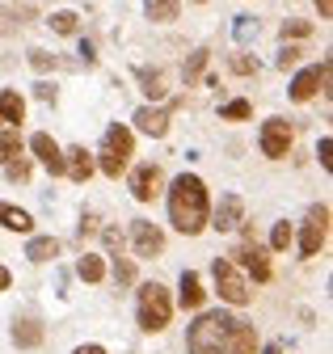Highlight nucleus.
Returning a JSON list of instances; mask_svg holds the SVG:
<instances>
[{
    "label": "nucleus",
    "mask_w": 333,
    "mask_h": 354,
    "mask_svg": "<svg viewBox=\"0 0 333 354\" xmlns=\"http://www.w3.org/2000/svg\"><path fill=\"white\" fill-rule=\"evenodd\" d=\"M169 219H173V228L182 236H198L207 228V219H211V198H207L202 177L182 173L169 186Z\"/></svg>",
    "instance_id": "nucleus-1"
},
{
    "label": "nucleus",
    "mask_w": 333,
    "mask_h": 354,
    "mask_svg": "<svg viewBox=\"0 0 333 354\" xmlns=\"http://www.w3.org/2000/svg\"><path fill=\"white\" fill-rule=\"evenodd\" d=\"M236 321H240V317L220 313V308H216V313H202V317L190 325V333H186V350H190V354H228Z\"/></svg>",
    "instance_id": "nucleus-2"
},
{
    "label": "nucleus",
    "mask_w": 333,
    "mask_h": 354,
    "mask_svg": "<svg viewBox=\"0 0 333 354\" xmlns=\"http://www.w3.org/2000/svg\"><path fill=\"white\" fill-rule=\"evenodd\" d=\"M131 156H135V136L122 122H114V127H106V136H102V152H97V169L106 173V177H118L122 169L131 165Z\"/></svg>",
    "instance_id": "nucleus-3"
},
{
    "label": "nucleus",
    "mask_w": 333,
    "mask_h": 354,
    "mask_svg": "<svg viewBox=\"0 0 333 354\" xmlns=\"http://www.w3.org/2000/svg\"><path fill=\"white\" fill-rule=\"evenodd\" d=\"M173 317V299L160 283H144L140 287V329L144 333H160Z\"/></svg>",
    "instance_id": "nucleus-4"
},
{
    "label": "nucleus",
    "mask_w": 333,
    "mask_h": 354,
    "mask_svg": "<svg viewBox=\"0 0 333 354\" xmlns=\"http://www.w3.org/2000/svg\"><path fill=\"white\" fill-rule=\"evenodd\" d=\"M211 279H216L220 299H224V304H232V308H245L249 299H254L249 283L240 279V270H236V266H232L228 257H216V261H211Z\"/></svg>",
    "instance_id": "nucleus-5"
},
{
    "label": "nucleus",
    "mask_w": 333,
    "mask_h": 354,
    "mask_svg": "<svg viewBox=\"0 0 333 354\" xmlns=\"http://www.w3.org/2000/svg\"><path fill=\"white\" fill-rule=\"evenodd\" d=\"M325 241H329V207H325V203H316V207L308 211V219H304L300 253H304V257H316V253L325 249Z\"/></svg>",
    "instance_id": "nucleus-6"
},
{
    "label": "nucleus",
    "mask_w": 333,
    "mask_h": 354,
    "mask_svg": "<svg viewBox=\"0 0 333 354\" xmlns=\"http://www.w3.org/2000/svg\"><path fill=\"white\" fill-rule=\"evenodd\" d=\"M228 261H232V266H245V270L254 274L258 283L270 279V257H266V249H262L258 241H240V245L228 253Z\"/></svg>",
    "instance_id": "nucleus-7"
},
{
    "label": "nucleus",
    "mask_w": 333,
    "mask_h": 354,
    "mask_svg": "<svg viewBox=\"0 0 333 354\" xmlns=\"http://www.w3.org/2000/svg\"><path fill=\"white\" fill-rule=\"evenodd\" d=\"M258 144H262V152H266L270 160H283V156L291 152V122H287V118H266Z\"/></svg>",
    "instance_id": "nucleus-8"
},
{
    "label": "nucleus",
    "mask_w": 333,
    "mask_h": 354,
    "mask_svg": "<svg viewBox=\"0 0 333 354\" xmlns=\"http://www.w3.org/2000/svg\"><path fill=\"white\" fill-rule=\"evenodd\" d=\"M164 190V173H160V165H135L131 169V194L140 198V203H152L156 194Z\"/></svg>",
    "instance_id": "nucleus-9"
},
{
    "label": "nucleus",
    "mask_w": 333,
    "mask_h": 354,
    "mask_svg": "<svg viewBox=\"0 0 333 354\" xmlns=\"http://www.w3.org/2000/svg\"><path fill=\"white\" fill-rule=\"evenodd\" d=\"M182 106V97H173L169 106H144V110H135V127L144 131V136H152V140H160L164 131H169V114Z\"/></svg>",
    "instance_id": "nucleus-10"
},
{
    "label": "nucleus",
    "mask_w": 333,
    "mask_h": 354,
    "mask_svg": "<svg viewBox=\"0 0 333 354\" xmlns=\"http://www.w3.org/2000/svg\"><path fill=\"white\" fill-rule=\"evenodd\" d=\"M329 84V59L321 64V68H304L296 80H291V102H308V97H316V88H325Z\"/></svg>",
    "instance_id": "nucleus-11"
},
{
    "label": "nucleus",
    "mask_w": 333,
    "mask_h": 354,
    "mask_svg": "<svg viewBox=\"0 0 333 354\" xmlns=\"http://www.w3.org/2000/svg\"><path fill=\"white\" fill-rule=\"evenodd\" d=\"M131 245L140 257H156L164 249V232L152 224V219H131Z\"/></svg>",
    "instance_id": "nucleus-12"
},
{
    "label": "nucleus",
    "mask_w": 333,
    "mask_h": 354,
    "mask_svg": "<svg viewBox=\"0 0 333 354\" xmlns=\"http://www.w3.org/2000/svg\"><path fill=\"white\" fill-rule=\"evenodd\" d=\"M30 148H34V156H38V160L47 165V173H51V177H64V148L47 136V131H38V136L30 140Z\"/></svg>",
    "instance_id": "nucleus-13"
},
{
    "label": "nucleus",
    "mask_w": 333,
    "mask_h": 354,
    "mask_svg": "<svg viewBox=\"0 0 333 354\" xmlns=\"http://www.w3.org/2000/svg\"><path fill=\"white\" fill-rule=\"evenodd\" d=\"M93 169H97V165H93V152H89L85 144H76V148H68V152H64V173L72 177V182L85 186L89 177H93Z\"/></svg>",
    "instance_id": "nucleus-14"
},
{
    "label": "nucleus",
    "mask_w": 333,
    "mask_h": 354,
    "mask_svg": "<svg viewBox=\"0 0 333 354\" xmlns=\"http://www.w3.org/2000/svg\"><path fill=\"white\" fill-rule=\"evenodd\" d=\"M240 215H245V198H240V194H224L220 207H216V215L207 219V224L220 228V232H232V228L240 224Z\"/></svg>",
    "instance_id": "nucleus-15"
},
{
    "label": "nucleus",
    "mask_w": 333,
    "mask_h": 354,
    "mask_svg": "<svg viewBox=\"0 0 333 354\" xmlns=\"http://www.w3.org/2000/svg\"><path fill=\"white\" fill-rule=\"evenodd\" d=\"M13 342L21 350H34L38 342H43V325H38V317H17L13 321Z\"/></svg>",
    "instance_id": "nucleus-16"
},
{
    "label": "nucleus",
    "mask_w": 333,
    "mask_h": 354,
    "mask_svg": "<svg viewBox=\"0 0 333 354\" xmlns=\"http://www.w3.org/2000/svg\"><path fill=\"white\" fill-rule=\"evenodd\" d=\"M228 354H258V329L249 325V321H236V329H232V346H228Z\"/></svg>",
    "instance_id": "nucleus-17"
},
{
    "label": "nucleus",
    "mask_w": 333,
    "mask_h": 354,
    "mask_svg": "<svg viewBox=\"0 0 333 354\" xmlns=\"http://www.w3.org/2000/svg\"><path fill=\"white\" fill-rule=\"evenodd\" d=\"M26 118V102H21V93L17 88H5V93H0V122H21Z\"/></svg>",
    "instance_id": "nucleus-18"
},
{
    "label": "nucleus",
    "mask_w": 333,
    "mask_h": 354,
    "mask_svg": "<svg viewBox=\"0 0 333 354\" xmlns=\"http://www.w3.org/2000/svg\"><path fill=\"white\" fill-rule=\"evenodd\" d=\"M0 224H5L9 232H30L34 219H30V211H21V207H13V203H0Z\"/></svg>",
    "instance_id": "nucleus-19"
},
{
    "label": "nucleus",
    "mask_w": 333,
    "mask_h": 354,
    "mask_svg": "<svg viewBox=\"0 0 333 354\" xmlns=\"http://www.w3.org/2000/svg\"><path fill=\"white\" fill-rule=\"evenodd\" d=\"M26 257H30V261H55V257H59V241H55V236H34V241L26 245Z\"/></svg>",
    "instance_id": "nucleus-20"
},
{
    "label": "nucleus",
    "mask_w": 333,
    "mask_h": 354,
    "mask_svg": "<svg viewBox=\"0 0 333 354\" xmlns=\"http://www.w3.org/2000/svg\"><path fill=\"white\" fill-rule=\"evenodd\" d=\"M202 283H198V274L194 270H182V291H178V299H182V308H198L202 304Z\"/></svg>",
    "instance_id": "nucleus-21"
},
{
    "label": "nucleus",
    "mask_w": 333,
    "mask_h": 354,
    "mask_svg": "<svg viewBox=\"0 0 333 354\" xmlns=\"http://www.w3.org/2000/svg\"><path fill=\"white\" fill-rule=\"evenodd\" d=\"M76 274L85 279V283H102V279H106V261H102L97 253H85V257L76 261Z\"/></svg>",
    "instance_id": "nucleus-22"
},
{
    "label": "nucleus",
    "mask_w": 333,
    "mask_h": 354,
    "mask_svg": "<svg viewBox=\"0 0 333 354\" xmlns=\"http://www.w3.org/2000/svg\"><path fill=\"white\" fill-rule=\"evenodd\" d=\"M178 5L182 0H144V13H148V21H173Z\"/></svg>",
    "instance_id": "nucleus-23"
},
{
    "label": "nucleus",
    "mask_w": 333,
    "mask_h": 354,
    "mask_svg": "<svg viewBox=\"0 0 333 354\" xmlns=\"http://www.w3.org/2000/svg\"><path fill=\"white\" fill-rule=\"evenodd\" d=\"M135 76H140V84H144V93H148L152 102H156V97H164V72H160V68H140Z\"/></svg>",
    "instance_id": "nucleus-24"
},
{
    "label": "nucleus",
    "mask_w": 333,
    "mask_h": 354,
    "mask_svg": "<svg viewBox=\"0 0 333 354\" xmlns=\"http://www.w3.org/2000/svg\"><path fill=\"white\" fill-rule=\"evenodd\" d=\"M13 156H21V136H17V127H13V131H0V165H9Z\"/></svg>",
    "instance_id": "nucleus-25"
},
{
    "label": "nucleus",
    "mask_w": 333,
    "mask_h": 354,
    "mask_svg": "<svg viewBox=\"0 0 333 354\" xmlns=\"http://www.w3.org/2000/svg\"><path fill=\"white\" fill-rule=\"evenodd\" d=\"M26 59H30V68H38V72H55V68H64V59L51 55V51H43V47H34Z\"/></svg>",
    "instance_id": "nucleus-26"
},
{
    "label": "nucleus",
    "mask_w": 333,
    "mask_h": 354,
    "mask_svg": "<svg viewBox=\"0 0 333 354\" xmlns=\"http://www.w3.org/2000/svg\"><path fill=\"white\" fill-rule=\"evenodd\" d=\"M55 34H76L80 30V17L72 13V9H59V13H51V21H47Z\"/></svg>",
    "instance_id": "nucleus-27"
},
{
    "label": "nucleus",
    "mask_w": 333,
    "mask_h": 354,
    "mask_svg": "<svg viewBox=\"0 0 333 354\" xmlns=\"http://www.w3.org/2000/svg\"><path fill=\"white\" fill-rule=\"evenodd\" d=\"M232 21H236V26H232V38L240 42V47L258 38V21H254V17H245V13H240V17H232Z\"/></svg>",
    "instance_id": "nucleus-28"
},
{
    "label": "nucleus",
    "mask_w": 333,
    "mask_h": 354,
    "mask_svg": "<svg viewBox=\"0 0 333 354\" xmlns=\"http://www.w3.org/2000/svg\"><path fill=\"white\" fill-rule=\"evenodd\" d=\"M207 55H211V51H207V47H198L190 59H186V68H182V76H186V84H194L198 80V72L207 68Z\"/></svg>",
    "instance_id": "nucleus-29"
},
{
    "label": "nucleus",
    "mask_w": 333,
    "mask_h": 354,
    "mask_svg": "<svg viewBox=\"0 0 333 354\" xmlns=\"http://www.w3.org/2000/svg\"><path fill=\"white\" fill-rule=\"evenodd\" d=\"M114 283L118 287H131L135 283V261L131 257H114Z\"/></svg>",
    "instance_id": "nucleus-30"
},
{
    "label": "nucleus",
    "mask_w": 333,
    "mask_h": 354,
    "mask_svg": "<svg viewBox=\"0 0 333 354\" xmlns=\"http://www.w3.org/2000/svg\"><path fill=\"white\" fill-rule=\"evenodd\" d=\"M308 34H312V21H300V17L283 21V42H287V38H308Z\"/></svg>",
    "instance_id": "nucleus-31"
},
{
    "label": "nucleus",
    "mask_w": 333,
    "mask_h": 354,
    "mask_svg": "<svg viewBox=\"0 0 333 354\" xmlns=\"http://www.w3.org/2000/svg\"><path fill=\"white\" fill-rule=\"evenodd\" d=\"M5 177H9V182H30V160L13 156V160L5 165Z\"/></svg>",
    "instance_id": "nucleus-32"
},
{
    "label": "nucleus",
    "mask_w": 333,
    "mask_h": 354,
    "mask_svg": "<svg viewBox=\"0 0 333 354\" xmlns=\"http://www.w3.org/2000/svg\"><path fill=\"white\" fill-rule=\"evenodd\" d=\"M300 55H304L300 47H291V42H283V51L274 55V64H278V68L287 72V68H296V64H300Z\"/></svg>",
    "instance_id": "nucleus-33"
},
{
    "label": "nucleus",
    "mask_w": 333,
    "mask_h": 354,
    "mask_svg": "<svg viewBox=\"0 0 333 354\" xmlns=\"http://www.w3.org/2000/svg\"><path fill=\"white\" fill-rule=\"evenodd\" d=\"M249 114H254V106H249V102H228V106H220V118H249Z\"/></svg>",
    "instance_id": "nucleus-34"
},
{
    "label": "nucleus",
    "mask_w": 333,
    "mask_h": 354,
    "mask_svg": "<svg viewBox=\"0 0 333 354\" xmlns=\"http://www.w3.org/2000/svg\"><path fill=\"white\" fill-rule=\"evenodd\" d=\"M291 245V224H287V219H283V224H274V232H270V249H287Z\"/></svg>",
    "instance_id": "nucleus-35"
},
{
    "label": "nucleus",
    "mask_w": 333,
    "mask_h": 354,
    "mask_svg": "<svg viewBox=\"0 0 333 354\" xmlns=\"http://www.w3.org/2000/svg\"><path fill=\"white\" fill-rule=\"evenodd\" d=\"M232 72L236 76H254L258 72V59L254 55H232Z\"/></svg>",
    "instance_id": "nucleus-36"
},
{
    "label": "nucleus",
    "mask_w": 333,
    "mask_h": 354,
    "mask_svg": "<svg viewBox=\"0 0 333 354\" xmlns=\"http://www.w3.org/2000/svg\"><path fill=\"white\" fill-rule=\"evenodd\" d=\"M102 241H106V249H110L114 257L122 253V245H127V241H122V232H118V228H106V232H102Z\"/></svg>",
    "instance_id": "nucleus-37"
},
{
    "label": "nucleus",
    "mask_w": 333,
    "mask_h": 354,
    "mask_svg": "<svg viewBox=\"0 0 333 354\" xmlns=\"http://www.w3.org/2000/svg\"><path fill=\"white\" fill-rule=\"evenodd\" d=\"M316 156H321V169H329V165H333V140H329V136L316 144Z\"/></svg>",
    "instance_id": "nucleus-38"
},
{
    "label": "nucleus",
    "mask_w": 333,
    "mask_h": 354,
    "mask_svg": "<svg viewBox=\"0 0 333 354\" xmlns=\"http://www.w3.org/2000/svg\"><path fill=\"white\" fill-rule=\"evenodd\" d=\"M34 97H38V102H55V84H51V80H38V84H34Z\"/></svg>",
    "instance_id": "nucleus-39"
},
{
    "label": "nucleus",
    "mask_w": 333,
    "mask_h": 354,
    "mask_svg": "<svg viewBox=\"0 0 333 354\" xmlns=\"http://www.w3.org/2000/svg\"><path fill=\"white\" fill-rule=\"evenodd\" d=\"M93 228H97V211H85V215H80V236L93 232Z\"/></svg>",
    "instance_id": "nucleus-40"
},
{
    "label": "nucleus",
    "mask_w": 333,
    "mask_h": 354,
    "mask_svg": "<svg viewBox=\"0 0 333 354\" xmlns=\"http://www.w3.org/2000/svg\"><path fill=\"white\" fill-rule=\"evenodd\" d=\"M80 59H85V68H93V64H97V55H93V42H80Z\"/></svg>",
    "instance_id": "nucleus-41"
},
{
    "label": "nucleus",
    "mask_w": 333,
    "mask_h": 354,
    "mask_svg": "<svg viewBox=\"0 0 333 354\" xmlns=\"http://www.w3.org/2000/svg\"><path fill=\"white\" fill-rule=\"evenodd\" d=\"M316 9H321V17L329 21V17H333V0H316Z\"/></svg>",
    "instance_id": "nucleus-42"
},
{
    "label": "nucleus",
    "mask_w": 333,
    "mask_h": 354,
    "mask_svg": "<svg viewBox=\"0 0 333 354\" xmlns=\"http://www.w3.org/2000/svg\"><path fill=\"white\" fill-rule=\"evenodd\" d=\"M72 354H106V350H102V346H93V342H89V346H76V350H72Z\"/></svg>",
    "instance_id": "nucleus-43"
},
{
    "label": "nucleus",
    "mask_w": 333,
    "mask_h": 354,
    "mask_svg": "<svg viewBox=\"0 0 333 354\" xmlns=\"http://www.w3.org/2000/svg\"><path fill=\"white\" fill-rule=\"evenodd\" d=\"M9 283H13V274L5 270V266H0V291H9Z\"/></svg>",
    "instance_id": "nucleus-44"
}]
</instances>
